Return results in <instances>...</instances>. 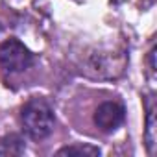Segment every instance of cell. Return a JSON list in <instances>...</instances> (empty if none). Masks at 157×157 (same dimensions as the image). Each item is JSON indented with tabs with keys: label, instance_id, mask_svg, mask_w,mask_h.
<instances>
[{
	"label": "cell",
	"instance_id": "cell-1",
	"mask_svg": "<svg viewBox=\"0 0 157 157\" xmlns=\"http://www.w3.org/2000/svg\"><path fill=\"white\" fill-rule=\"evenodd\" d=\"M21 124L30 139H46L54 129V111L43 98H32L21 111Z\"/></svg>",
	"mask_w": 157,
	"mask_h": 157
},
{
	"label": "cell",
	"instance_id": "cell-2",
	"mask_svg": "<svg viewBox=\"0 0 157 157\" xmlns=\"http://www.w3.org/2000/svg\"><path fill=\"white\" fill-rule=\"evenodd\" d=\"M32 63H33L32 52L19 39H6L0 44V68L2 70L10 74H19L28 70Z\"/></svg>",
	"mask_w": 157,
	"mask_h": 157
},
{
	"label": "cell",
	"instance_id": "cell-3",
	"mask_svg": "<svg viewBox=\"0 0 157 157\" xmlns=\"http://www.w3.org/2000/svg\"><path fill=\"white\" fill-rule=\"evenodd\" d=\"M124 118H126V111L118 102H104L94 111V124L105 133L118 129Z\"/></svg>",
	"mask_w": 157,
	"mask_h": 157
},
{
	"label": "cell",
	"instance_id": "cell-4",
	"mask_svg": "<svg viewBox=\"0 0 157 157\" xmlns=\"http://www.w3.org/2000/svg\"><path fill=\"white\" fill-rule=\"evenodd\" d=\"M155 126H157V122H155V105H153V102H150L148 104V115H146V131H144V139H146V146H148L150 155L155 153V139H157Z\"/></svg>",
	"mask_w": 157,
	"mask_h": 157
},
{
	"label": "cell",
	"instance_id": "cell-5",
	"mask_svg": "<svg viewBox=\"0 0 157 157\" xmlns=\"http://www.w3.org/2000/svg\"><path fill=\"white\" fill-rule=\"evenodd\" d=\"M57 155H100V150L91 144H70L61 148Z\"/></svg>",
	"mask_w": 157,
	"mask_h": 157
},
{
	"label": "cell",
	"instance_id": "cell-6",
	"mask_svg": "<svg viewBox=\"0 0 157 157\" xmlns=\"http://www.w3.org/2000/svg\"><path fill=\"white\" fill-rule=\"evenodd\" d=\"M153 57H155V48H151L148 52V63H150V72L153 74L155 72V63H153Z\"/></svg>",
	"mask_w": 157,
	"mask_h": 157
}]
</instances>
